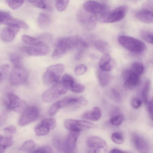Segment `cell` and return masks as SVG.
Segmentation results:
<instances>
[{
    "mask_svg": "<svg viewBox=\"0 0 153 153\" xmlns=\"http://www.w3.org/2000/svg\"><path fill=\"white\" fill-rule=\"evenodd\" d=\"M62 81L68 88L69 86L75 81L71 75L68 74H65L62 76Z\"/></svg>",
    "mask_w": 153,
    "mask_h": 153,
    "instance_id": "39",
    "label": "cell"
},
{
    "mask_svg": "<svg viewBox=\"0 0 153 153\" xmlns=\"http://www.w3.org/2000/svg\"><path fill=\"white\" fill-rule=\"evenodd\" d=\"M27 73L21 65L14 66L9 77L10 82L14 85L23 84L27 79Z\"/></svg>",
    "mask_w": 153,
    "mask_h": 153,
    "instance_id": "8",
    "label": "cell"
},
{
    "mask_svg": "<svg viewBox=\"0 0 153 153\" xmlns=\"http://www.w3.org/2000/svg\"><path fill=\"white\" fill-rule=\"evenodd\" d=\"M52 148L49 146H45L40 147L36 150H33L31 152L35 153H53Z\"/></svg>",
    "mask_w": 153,
    "mask_h": 153,
    "instance_id": "42",
    "label": "cell"
},
{
    "mask_svg": "<svg viewBox=\"0 0 153 153\" xmlns=\"http://www.w3.org/2000/svg\"></svg>",
    "mask_w": 153,
    "mask_h": 153,
    "instance_id": "53",
    "label": "cell"
},
{
    "mask_svg": "<svg viewBox=\"0 0 153 153\" xmlns=\"http://www.w3.org/2000/svg\"><path fill=\"white\" fill-rule=\"evenodd\" d=\"M130 69L134 73L140 76L143 73L144 68L142 63L136 62L132 63Z\"/></svg>",
    "mask_w": 153,
    "mask_h": 153,
    "instance_id": "26",
    "label": "cell"
},
{
    "mask_svg": "<svg viewBox=\"0 0 153 153\" xmlns=\"http://www.w3.org/2000/svg\"><path fill=\"white\" fill-rule=\"evenodd\" d=\"M150 87V82L149 80L146 81L143 88L141 95L144 102L147 103L148 102L149 94Z\"/></svg>",
    "mask_w": 153,
    "mask_h": 153,
    "instance_id": "28",
    "label": "cell"
},
{
    "mask_svg": "<svg viewBox=\"0 0 153 153\" xmlns=\"http://www.w3.org/2000/svg\"><path fill=\"white\" fill-rule=\"evenodd\" d=\"M8 102L7 104V109L15 111L23 110L26 107V103L25 101L16 95L9 93L8 95Z\"/></svg>",
    "mask_w": 153,
    "mask_h": 153,
    "instance_id": "14",
    "label": "cell"
},
{
    "mask_svg": "<svg viewBox=\"0 0 153 153\" xmlns=\"http://www.w3.org/2000/svg\"><path fill=\"white\" fill-rule=\"evenodd\" d=\"M86 143L89 152L105 153L108 149V146L106 142L98 136L88 137Z\"/></svg>",
    "mask_w": 153,
    "mask_h": 153,
    "instance_id": "7",
    "label": "cell"
},
{
    "mask_svg": "<svg viewBox=\"0 0 153 153\" xmlns=\"http://www.w3.org/2000/svg\"><path fill=\"white\" fill-rule=\"evenodd\" d=\"M9 7L15 10L20 7L23 4L24 0H6Z\"/></svg>",
    "mask_w": 153,
    "mask_h": 153,
    "instance_id": "33",
    "label": "cell"
},
{
    "mask_svg": "<svg viewBox=\"0 0 153 153\" xmlns=\"http://www.w3.org/2000/svg\"><path fill=\"white\" fill-rule=\"evenodd\" d=\"M20 28L14 26H8L1 31L0 38L2 40L8 42L12 41L20 30Z\"/></svg>",
    "mask_w": 153,
    "mask_h": 153,
    "instance_id": "19",
    "label": "cell"
},
{
    "mask_svg": "<svg viewBox=\"0 0 153 153\" xmlns=\"http://www.w3.org/2000/svg\"><path fill=\"white\" fill-rule=\"evenodd\" d=\"M68 89L74 92L80 93L84 91L85 87L83 85L75 81L69 86Z\"/></svg>",
    "mask_w": 153,
    "mask_h": 153,
    "instance_id": "30",
    "label": "cell"
},
{
    "mask_svg": "<svg viewBox=\"0 0 153 153\" xmlns=\"http://www.w3.org/2000/svg\"><path fill=\"white\" fill-rule=\"evenodd\" d=\"M94 44L95 48L99 51L104 54L108 53L109 47L107 43L101 40H97Z\"/></svg>",
    "mask_w": 153,
    "mask_h": 153,
    "instance_id": "25",
    "label": "cell"
},
{
    "mask_svg": "<svg viewBox=\"0 0 153 153\" xmlns=\"http://www.w3.org/2000/svg\"><path fill=\"white\" fill-rule=\"evenodd\" d=\"M79 39L77 36H72L59 39L51 55L52 57L54 59L59 58L76 48L79 44Z\"/></svg>",
    "mask_w": 153,
    "mask_h": 153,
    "instance_id": "1",
    "label": "cell"
},
{
    "mask_svg": "<svg viewBox=\"0 0 153 153\" xmlns=\"http://www.w3.org/2000/svg\"><path fill=\"white\" fill-rule=\"evenodd\" d=\"M148 103V110L149 112L150 115V117L152 120V112H153V100H151Z\"/></svg>",
    "mask_w": 153,
    "mask_h": 153,
    "instance_id": "46",
    "label": "cell"
},
{
    "mask_svg": "<svg viewBox=\"0 0 153 153\" xmlns=\"http://www.w3.org/2000/svg\"><path fill=\"white\" fill-rule=\"evenodd\" d=\"M39 116L38 108L33 105L26 106L23 111L19 120V124L24 126L36 120Z\"/></svg>",
    "mask_w": 153,
    "mask_h": 153,
    "instance_id": "9",
    "label": "cell"
},
{
    "mask_svg": "<svg viewBox=\"0 0 153 153\" xmlns=\"http://www.w3.org/2000/svg\"><path fill=\"white\" fill-rule=\"evenodd\" d=\"M82 117L84 119L92 120V111H88L86 112L82 115Z\"/></svg>",
    "mask_w": 153,
    "mask_h": 153,
    "instance_id": "45",
    "label": "cell"
},
{
    "mask_svg": "<svg viewBox=\"0 0 153 153\" xmlns=\"http://www.w3.org/2000/svg\"><path fill=\"white\" fill-rule=\"evenodd\" d=\"M9 57L10 62L14 66L21 65L22 56L19 53L16 52H12L9 54Z\"/></svg>",
    "mask_w": 153,
    "mask_h": 153,
    "instance_id": "27",
    "label": "cell"
},
{
    "mask_svg": "<svg viewBox=\"0 0 153 153\" xmlns=\"http://www.w3.org/2000/svg\"><path fill=\"white\" fill-rule=\"evenodd\" d=\"M37 22L39 27L43 29L49 26L51 23V20L48 15L41 13L39 15L38 17Z\"/></svg>",
    "mask_w": 153,
    "mask_h": 153,
    "instance_id": "22",
    "label": "cell"
},
{
    "mask_svg": "<svg viewBox=\"0 0 153 153\" xmlns=\"http://www.w3.org/2000/svg\"><path fill=\"white\" fill-rule=\"evenodd\" d=\"M64 66L61 64L51 65L46 69L43 76V82L48 86L57 82L64 70Z\"/></svg>",
    "mask_w": 153,
    "mask_h": 153,
    "instance_id": "5",
    "label": "cell"
},
{
    "mask_svg": "<svg viewBox=\"0 0 153 153\" xmlns=\"http://www.w3.org/2000/svg\"><path fill=\"white\" fill-rule=\"evenodd\" d=\"M127 10V7L125 5L120 6L100 14L99 19L103 23H113L122 20L125 16Z\"/></svg>",
    "mask_w": 153,
    "mask_h": 153,
    "instance_id": "4",
    "label": "cell"
},
{
    "mask_svg": "<svg viewBox=\"0 0 153 153\" xmlns=\"http://www.w3.org/2000/svg\"><path fill=\"white\" fill-rule=\"evenodd\" d=\"M25 50L29 55L34 56H45L50 51V48L46 44L28 46L25 48Z\"/></svg>",
    "mask_w": 153,
    "mask_h": 153,
    "instance_id": "18",
    "label": "cell"
},
{
    "mask_svg": "<svg viewBox=\"0 0 153 153\" xmlns=\"http://www.w3.org/2000/svg\"><path fill=\"white\" fill-rule=\"evenodd\" d=\"M131 104L132 107L134 108H139L141 105V102L139 99L134 98L131 100Z\"/></svg>",
    "mask_w": 153,
    "mask_h": 153,
    "instance_id": "44",
    "label": "cell"
},
{
    "mask_svg": "<svg viewBox=\"0 0 153 153\" xmlns=\"http://www.w3.org/2000/svg\"><path fill=\"white\" fill-rule=\"evenodd\" d=\"M153 11L143 9L135 14L136 17L143 22L151 23L153 22Z\"/></svg>",
    "mask_w": 153,
    "mask_h": 153,
    "instance_id": "21",
    "label": "cell"
},
{
    "mask_svg": "<svg viewBox=\"0 0 153 153\" xmlns=\"http://www.w3.org/2000/svg\"><path fill=\"white\" fill-rule=\"evenodd\" d=\"M79 43L80 46L83 48H86L89 46L88 43L85 40L82 39H79Z\"/></svg>",
    "mask_w": 153,
    "mask_h": 153,
    "instance_id": "47",
    "label": "cell"
},
{
    "mask_svg": "<svg viewBox=\"0 0 153 153\" xmlns=\"http://www.w3.org/2000/svg\"><path fill=\"white\" fill-rule=\"evenodd\" d=\"M122 76L125 80L123 86L126 90L133 89L140 84V76L134 73L130 69L125 70L123 73Z\"/></svg>",
    "mask_w": 153,
    "mask_h": 153,
    "instance_id": "12",
    "label": "cell"
},
{
    "mask_svg": "<svg viewBox=\"0 0 153 153\" xmlns=\"http://www.w3.org/2000/svg\"><path fill=\"white\" fill-rule=\"evenodd\" d=\"M70 0H56V7L58 11L62 12L67 7Z\"/></svg>",
    "mask_w": 153,
    "mask_h": 153,
    "instance_id": "31",
    "label": "cell"
},
{
    "mask_svg": "<svg viewBox=\"0 0 153 153\" xmlns=\"http://www.w3.org/2000/svg\"><path fill=\"white\" fill-rule=\"evenodd\" d=\"M111 138L112 140L115 143L117 144H122L124 139L122 134L118 132H115L112 134Z\"/></svg>",
    "mask_w": 153,
    "mask_h": 153,
    "instance_id": "36",
    "label": "cell"
},
{
    "mask_svg": "<svg viewBox=\"0 0 153 153\" xmlns=\"http://www.w3.org/2000/svg\"><path fill=\"white\" fill-rule=\"evenodd\" d=\"M6 149L0 144V153H4Z\"/></svg>",
    "mask_w": 153,
    "mask_h": 153,
    "instance_id": "51",
    "label": "cell"
},
{
    "mask_svg": "<svg viewBox=\"0 0 153 153\" xmlns=\"http://www.w3.org/2000/svg\"><path fill=\"white\" fill-rule=\"evenodd\" d=\"M22 39L25 43L31 46L46 44L41 42L37 37L33 38L27 35H23Z\"/></svg>",
    "mask_w": 153,
    "mask_h": 153,
    "instance_id": "24",
    "label": "cell"
},
{
    "mask_svg": "<svg viewBox=\"0 0 153 153\" xmlns=\"http://www.w3.org/2000/svg\"><path fill=\"white\" fill-rule=\"evenodd\" d=\"M110 153H126V152L117 149H114L111 150L110 152Z\"/></svg>",
    "mask_w": 153,
    "mask_h": 153,
    "instance_id": "50",
    "label": "cell"
},
{
    "mask_svg": "<svg viewBox=\"0 0 153 153\" xmlns=\"http://www.w3.org/2000/svg\"><path fill=\"white\" fill-rule=\"evenodd\" d=\"M83 7L87 11L97 14H101L106 11L107 9L105 5L93 0L85 1L83 4Z\"/></svg>",
    "mask_w": 153,
    "mask_h": 153,
    "instance_id": "17",
    "label": "cell"
},
{
    "mask_svg": "<svg viewBox=\"0 0 153 153\" xmlns=\"http://www.w3.org/2000/svg\"><path fill=\"white\" fill-rule=\"evenodd\" d=\"M64 124L67 129L72 131H81L90 129L95 128L97 126L95 124L84 120L73 119L65 120Z\"/></svg>",
    "mask_w": 153,
    "mask_h": 153,
    "instance_id": "10",
    "label": "cell"
},
{
    "mask_svg": "<svg viewBox=\"0 0 153 153\" xmlns=\"http://www.w3.org/2000/svg\"><path fill=\"white\" fill-rule=\"evenodd\" d=\"M16 131V127L13 126H10L6 127L4 129V132L5 136L13 137Z\"/></svg>",
    "mask_w": 153,
    "mask_h": 153,
    "instance_id": "40",
    "label": "cell"
},
{
    "mask_svg": "<svg viewBox=\"0 0 153 153\" xmlns=\"http://www.w3.org/2000/svg\"><path fill=\"white\" fill-rule=\"evenodd\" d=\"M112 93L114 95V97L117 100H119L120 99V94L116 91L113 89L112 90Z\"/></svg>",
    "mask_w": 153,
    "mask_h": 153,
    "instance_id": "49",
    "label": "cell"
},
{
    "mask_svg": "<svg viewBox=\"0 0 153 153\" xmlns=\"http://www.w3.org/2000/svg\"><path fill=\"white\" fill-rule=\"evenodd\" d=\"M78 20L86 30L91 31L94 29L97 23V14L85 10L80 9L77 14Z\"/></svg>",
    "mask_w": 153,
    "mask_h": 153,
    "instance_id": "6",
    "label": "cell"
},
{
    "mask_svg": "<svg viewBox=\"0 0 153 153\" xmlns=\"http://www.w3.org/2000/svg\"><path fill=\"white\" fill-rule=\"evenodd\" d=\"M28 1L34 6L41 9L46 8V4L42 0H28Z\"/></svg>",
    "mask_w": 153,
    "mask_h": 153,
    "instance_id": "43",
    "label": "cell"
},
{
    "mask_svg": "<svg viewBox=\"0 0 153 153\" xmlns=\"http://www.w3.org/2000/svg\"><path fill=\"white\" fill-rule=\"evenodd\" d=\"M118 41L124 48L134 53H140L146 49V46L143 42L132 37L120 36L118 38Z\"/></svg>",
    "mask_w": 153,
    "mask_h": 153,
    "instance_id": "3",
    "label": "cell"
},
{
    "mask_svg": "<svg viewBox=\"0 0 153 153\" xmlns=\"http://www.w3.org/2000/svg\"><path fill=\"white\" fill-rule=\"evenodd\" d=\"M13 143V137L5 136L0 141V144L6 149L12 146Z\"/></svg>",
    "mask_w": 153,
    "mask_h": 153,
    "instance_id": "35",
    "label": "cell"
},
{
    "mask_svg": "<svg viewBox=\"0 0 153 153\" xmlns=\"http://www.w3.org/2000/svg\"><path fill=\"white\" fill-rule=\"evenodd\" d=\"M3 137L0 135V141H1V140H2V138H3Z\"/></svg>",
    "mask_w": 153,
    "mask_h": 153,
    "instance_id": "52",
    "label": "cell"
},
{
    "mask_svg": "<svg viewBox=\"0 0 153 153\" xmlns=\"http://www.w3.org/2000/svg\"><path fill=\"white\" fill-rule=\"evenodd\" d=\"M56 125L55 119L46 118L36 126L34 130L36 134L39 136H45L48 134L50 130L54 129Z\"/></svg>",
    "mask_w": 153,
    "mask_h": 153,
    "instance_id": "13",
    "label": "cell"
},
{
    "mask_svg": "<svg viewBox=\"0 0 153 153\" xmlns=\"http://www.w3.org/2000/svg\"><path fill=\"white\" fill-rule=\"evenodd\" d=\"M141 35L142 38L150 44H153V33L146 30L141 31Z\"/></svg>",
    "mask_w": 153,
    "mask_h": 153,
    "instance_id": "34",
    "label": "cell"
},
{
    "mask_svg": "<svg viewBox=\"0 0 153 153\" xmlns=\"http://www.w3.org/2000/svg\"><path fill=\"white\" fill-rule=\"evenodd\" d=\"M35 146V143L33 140H27L23 143L19 150L31 152L33 150Z\"/></svg>",
    "mask_w": 153,
    "mask_h": 153,
    "instance_id": "29",
    "label": "cell"
},
{
    "mask_svg": "<svg viewBox=\"0 0 153 153\" xmlns=\"http://www.w3.org/2000/svg\"><path fill=\"white\" fill-rule=\"evenodd\" d=\"M131 140L134 147L139 152L146 153L148 152L149 144L143 137L138 134L133 133L132 135Z\"/></svg>",
    "mask_w": 153,
    "mask_h": 153,
    "instance_id": "16",
    "label": "cell"
},
{
    "mask_svg": "<svg viewBox=\"0 0 153 153\" xmlns=\"http://www.w3.org/2000/svg\"><path fill=\"white\" fill-rule=\"evenodd\" d=\"M102 115L100 108L97 106L94 107L92 111V120L96 121L99 120Z\"/></svg>",
    "mask_w": 153,
    "mask_h": 153,
    "instance_id": "37",
    "label": "cell"
},
{
    "mask_svg": "<svg viewBox=\"0 0 153 153\" xmlns=\"http://www.w3.org/2000/svg\"><path fill=\"white\" fill-rule=\"evenodd\" d=\"M0 24L7 26H16L24 29L29 28L28 25L24 21L12 16L9 13L0 11Z\"/></svg>",
    "mask_w": 153,
    "mask_h": 153,
    "instance_id": "11",
    "label": "cell"
},
{
    "mask_svg": "<svg viewBox=\"0 0 153 153\" xmlns=\"http://www.w3.org/2000/svg\"><path fill=\"white\" fill-rule=\"evenodd\" d=\"M10 66L8 64H4L0 66V82L6 78Z\"/></svg>",
    "mask_w": 153,
    "mask_h": 153,
    "instance_id": "32",
    "label": "cell"
},
{
    "mask_svg": "<svg viewBox=\"0 0 153 153\" xmlns=\"http://www.w3.org/2000/svg\"><path fill=\"white\" fill-rule=\"evenodd\" d=\"M87 70L86 65L83 64H79L77 65L75 69V73L77 75H81L85 72Z\"/></svg>",
    "mask_w": 153,
    "mask_h": 153,
    "instance_id": "41",
    "label": "cell"
},
{
    "mask_svg": "<svg viewBox=\"0 0 153 153\" xmlns=\"http://www.w3.org/2000/svg\"><path fill=\"white\" fill-rule=\"evenodd\" d=\"M114 65V60L108 53L104 54L100 59L99 66L102 70L108 72L113 68Z\"/></svg>",
    "mask_w": 153,
    "mask_h": 153,
    "instance_id": "20",
    "label": "cell"
},
{
    "mask_svg": "<svg viewBox=\"0 0 153 153\" xmlns=\"http://www.w3.org/2000/svg\"><path fill=\"white\" fill-rule=\"evenodd\" d=\"M107 72L101 69L98 72L97 76L99 81L102 86L106 85L109 81L110 75Z\"/></svg>",
    "mask_w": 153,
    "mask_h": 153,
    "instance_id": "23",
    "label": "cell"
},
{
    "mask_svg": "<svg viewBox=\"0 0 153 153\" xmlns=\"http://www.w3.org/2000/svg\"><path fill=\"white\" fill-rule=\"evenodd\" d=\"M124 117L122 114H118L112 117L110 122L113 125L118 126L120 125L123 122Z\"/></svg>",
    "mask_w": 153,
    "mask_h": 153,
    "instance_id": "38",
    "label": "cell"
},
{
    "mask_svg": "<svg viewBox=\"0 0 153 153\" xmlns=\"http://www.w3.org/2000/svg\"><path fill=\"white\" fill-rule=\"evenodd\" d=\"M68 87L62 81L56 82L42 94V99L46 103H49L60 96L66 94L68 90Z\"/></svg>",
    "mask_w": 153,
    "mask_h": 153,
    "instance_id": "2",
    "label": "cell"
},
{
    "mask_svg": "<svg viewBox=\"0 0 153 153\" xmlns=\"http://www.w3.org/2000/svg\"><path fill=\"white\" fill-rule=\"evenodd\" d=\"M82 48H82L81 49H80L76 54L75 59L76 60H78L80 59L82 56L83 52V49Z\"/></svg>",
    "mask_w": 153,
    "mask_h": 153,
    "instance_id": "48",
    "label": "cell"
},
{
    "mask_svg": "<svg viewBox=\"0 0 153 153\" xmlns=\"http://www.w3.org/2000/svg\"><path fill=\"white\" fill-rule=\"evenodd\" d=\"M80 134V131H70L67 137L64 141V151L66 152H71L75 149L76 141Z\"/></svg>",
    "mask_w": 153,
    "mask_h": 153,
    "instance_id": "15",
    "label": "cell"
}]
</instances>
